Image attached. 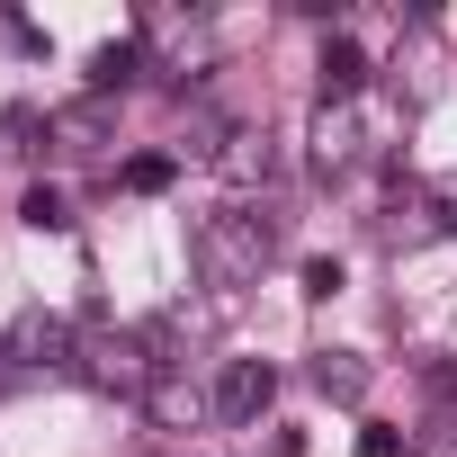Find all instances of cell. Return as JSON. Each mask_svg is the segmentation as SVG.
Here are the masks:
<instances>
[{"mask_svg": "<svg viewBox=\"0 0 457 457\" xmlns=\"http://www.w3.org/2000/svg\"><path fill=\"white\" fill-rule=\"evenodd\" d=\"M270 243H278V234H270L261 215H206L188 252H197V278H206V287L234 296V287H252V278L270 270Z\"/></svg>", "mask_w": 457, "mask_h": 457, "instance_id": "obj_1", "label": "cell"}, {"mask_svg": "<svg viewBox=\"0 0 457 457\" xmlns=\"http://www.w3.org/2000/svg\"><path fill=\"white\" fill-rule=\"evenodd\" d=\"M72 377H81V386H99V395H144V386H153V359H144L126 332H81Z\"/></svg>", "mask_w": 457, "mask_h": 457, "instance_id": "obj_2", "label": "cell"}, {"mask_svg": "<svg viewBox=\"0 0 457 457\" xmlns=\"http://www.w3.org/2000/svg\"><path fill=\"white\" fill-rule=\"evenodd\" d=\"M72 323L63 314H46V305H28L19 323H10V341H0V359H10V377H37V368H72Z\"/></svg>", "mask_w": 457, "mask_h": 457, "instance_id": "obj_3", "label": "cell"}, {"mask_svg": "<svg viewBox=\"0 0 457 457\" xmlns=\"http://www.w3.org/2000/svg\"><path fill=\"white\" fill-rule=\"evenodd\" d=\"M270 395H278V368H270V359H224V377H215V421H261Z\"/></svg>", "mask_w": 457, "mask_h": 457, "instance_id": "obj_4", "label": "cell"}, {"mask_svg": "<svg viewBox=\"0 0 457 457\" xmlns=\"http://www.w3.org/2000/svg\"><path fill=\"white\" fill-rule=\"evenodd\" d=\"M144 412H153L162 430H188L197 412H215V395H197L179 368H153V386H144Z\"/></svg>", "mask_w": 457, "mask_h": 457, "instance_id": "obj_5", "label": "cell"}, {"mask_svg": "<svg viewBox=\"0 0 457 457\" xmlns=\"http://www.w3.org/2000/svg\"><path fill=\"white\" fill-rule=\"evenodd\" d=\"M215 170L234 179V188H270V170H278V153H270V135H252V126H234L215 144Z\"/></svg>", "mask_w": 457, "mask_h": 457, "instance_id": "obj_6", "label": "cell"}, {"mask_svg": "<svg viewBox=\"0 0 457 457\" xmlns=\"http://www.w3.org/2000/svg\"><path fill=\"white\" fill-rule=\"evenodd\" d=\"M350 162H359V117L323 99V108H314V170H323V179H341Z\"/></svg>", "mask_w": 457, "mask_h": 457, "instance_id": "obj_7", "label": "cell"}, {"mask_svg": "<svg viewBox=\"0 0 457 457\" xmlns=\"http://www.w3.org/2000/svg\"><path fill=\"white\" fill-rule=\"evenodd\" d=\"M314 72H323V99H332V108H350V90L368 81V54H359L350 37H323V63H314Z\"/></svg>", "mask_w": 457, "mask_h": 457, "instance_id": "obj_8", "label": "cell"}, {"mask_svg": "<svg viewBox=\"0 0 457 457\" xmlns=\"http://www.w3.org/2000/svg\"><path fill=\"white\" fill-rule=\"evenodd\" d=\"M135 72H144V37H117V46L90 54V90H126Z\"/></svg>", "mask_w": 457, "mask_h": 457, "instance_id": "obj_9", "label": "cell"}, {"mask_svg": "<svg viewBox=\"0 0 457 457\" xmlns=\"http://www.w3.org/2000/svg\"><path fill=\"white\" fill-rule=\"evenodd\" d=\"M314 386H323L332 403H359V395H368V368H359L350 350H323V359H314Z\"/></svg>", "mask_w": 457, "mask_h": 457, "instance_id": "obj_10", "label": "cell"}, {"mask_svg": "<svg viewBox=\"0 0 457 457\" xmlns=\"http://www.w3.org/2000/svg\"><path fill=\"white\" fill-rule=\"evenodd\" d=\"M19 224H28V234H63V224H72V206H63L54 188H28V197H19Z\"/></svg>", "mask_w": 457, "mask_h": 457, "instance_id": "obj_11", "label": "cell"}, {"mask_svg": "<svg viewBox=\"0 0 457 457\" xmlns=\"http://www.w3.org/2000/svg\"><path fill=\"white\" fill-rule=\"evenodd\" d=\"M170 179H179V162H170V153H135V162H126V188H144V197H153V188H170Z\"/></svg>", "mask_w": 457, "mask_h": 457, "instance_id": "obj_12", "label": "cell"}, {"mask_svg": "<svg viewBox=\"0 0 457 457\" xmlns=\"http://www.w3.org/2000/svg\"><path fill=\"white\" fill-rule=\"evenodd\" d=\"M54 135H63V144H72V153H99V108H72V117H63V126H54Z\"/></svg>", "mask_w": 457, "mask_h": 457, "instance_id": "obj_13", "label": "cell"}, {"mask_svg": "<svg viewBox=\"0 0 457 457\" xmlns=\"http://www.w3.org/2000/svg\"><path fill=\"white\" fill-rule=\"evenodd\" d=\"M359 457H412V439H403V430H368V439H359Z\"/></svg>", "mask_w": 457, "mask_h": 457, "instance_id": "obj_14", "label": "cell"}, {"mask_svg": "<svg viewBox=\"0 0 457 457\" xmlns=\"http://www.w3.org/2000/svg\"><path fill=\"white\" fill-rule=\"evenodd\" d=\"M341 287V261H305V296H332Z\"/></svg>", "mask_w": 457, "mask_h": 457, "instance_id": "obj_15", "label": "cell"}, {"mask_svg": "<svg viewBox=\"0 0 457 457\" xmlns=\"http://www.w3.org/2000/svg\"><path fill=\"white\" fill-rule=\"evenodd\" d=\"M439 224L457 234V179H439Z\"/></svg>", "mask_w": 457, "mask_h": 457, "instance_id": "obj_16", "label": "cell"}]
</instances>
